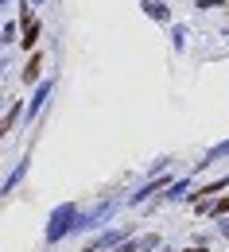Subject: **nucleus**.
<instances>
[{
	"mask_svg": "<svg viewBox=\"0 0 229 252\" xmlns=\"http://www.w3.org/2000/svg\"><path fill=\"white\" fill-rule=\"evenodd\" d=\"M39 66H43V59H32V63H28V70H24V82H35V78H39Z\"/></svg>",
	"mask_w": 229,
	"mask_h": 252,
	"instance_id": "obj_1",
	"label": "nucleus"
},
{
	"mask_svg": "<svg viewBox=\"0 0 229 252\" xmlns=\"http://www.w3.org/2000/svg\"><path fill=\"white\" fill-rule=\"evenodd\" d=\"M214 214H229V198H222V202L214 206Z\"/></svg>",
	"mask_w": 229,
	"mask_h": 252,
	"instance_id": "obj_2",
	"label": "nucleus"
}]
</instances>
